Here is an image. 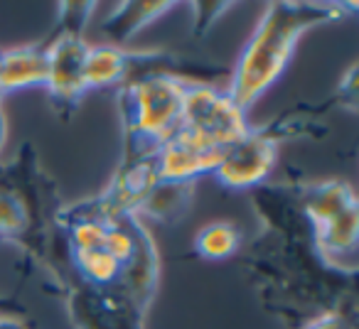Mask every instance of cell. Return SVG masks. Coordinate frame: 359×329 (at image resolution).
<instances>
[{"mask_svg":"<svg viewBox=\"0 0 359 329\" xmlns=\"http://www.w3.org/2000/svg\"><path fill=\"white\" fill-rule=\"evenodd\" d=\"M300 329H354V322L344 312H339V309H327V312L305 322Z\"/></svg>","mask_w":359,"mask_h":329,"instance_id":"e0dca14e","label":"cell"},{"mask_svg":"<svg viewBox=\"0 0 359 329\" xmlns=\"http://www.w3.org/2000/svg\"><path fill=\"white\" fill-rule=\"evenodd\" d=\"M241 248V229L231 221H215L195 236V253L205 260H226Z\"/></svg>","mask_w":359,"mask_h":329,"instance_id":"5bb4252c","label":"cell"},{"mask_svg":"<svg viewBox=\"0 0 359 329\" xmlns=\"http://www.w3.org/2000/svg\"><path fill=\"white\" fill-rule=\"evenodd\" d=\"M0 329H27V324L22 317H18V312L6 307V302H0Z\"/></svg>","mask_w":359,"mask_h":329,"instance_id":"d6986e66","label":"cell"},{"mask_svg":"<svg viewBox=\"0 0 359 329\" xmlns=\"http://www.w3.org/2000/svg\"><path fill=\"white\" fill-rule=\"evenodd\" d=\"M32 216L35 209L30 206V200H25L6 180H0V239L25 241L32 229Z\"/></svg>","mask_w":359,"mask_h":329,"instance_id":"4fadbf2b","label":"cell"},{"mask_svg":"<svg viewBox=\"0 0 359 329\" xmlns=\"http://www.w3.org/2000/svg\"><path fill=\"white\" fill-rule=\"evenodd\" d=\"M298 200L315 255L334 273L352 275L359 241V204L352 185L344 180L310 182Z\"/></svg>","mask_w":359,"mask_h":329,"instance_id":"7a4b0ae2","label":"cell"},{"mask_svg":"<svg viewBox=\"0 0 359 329\" xmlns=\"http://www.w3.org/2000/svg\"><path fill=\"white\" fill-rule=\"evenodd\" d=\"M42 47L47 55L45 89L57 113L67 118L86 94L84 62L89 45L84 42V37H55Z\"/></svg>","mask_w":359,"mask_h":329,"instance_id":"52a82bcc","label":"cell"},{"mask_svg":"<svg viewBox=\"0 0 359 329\" xmlns=\"http://www.w3.org/2000/svg\"><path fill=\"white\" fill-rule=\"evenodd\" d=\"M285 130L280 120L264 128H249L241 138L219 150L212 177L226 190H254L264 185L278 162V148Z\"/></svg>","mask_w":359,"mask_h":329,"instance_id":"277c9868","label":"cell"},{"mask_svg":"<svg viewBox=\"0 0 359 329\" xmlns=\"http://www.w3.org/2000/svg\"><path fill=\"white\" fill-rule=\"evenodd\" d=\"M217 160H219V150L210 148L180 128L153 155L158 180L182 182V185H195L197 177L212 175Z\"/></svg>","mask_w":359,"mask_h":329,"instance_id":"ba28073f","label":"cell"},{"mask_svg":"<svg viewBox=\"0 0 359 329\" xmlns=\"http://www.w3.org/2000/svg\"><path fill=\"white\" fill-rule=\"evenodd\" d=\"M357 13L349 3H269L246 40L229 81V99L241 111H249L288 69L300 37L323 22L342 20Z\"/></svg>","mask_w":359,"mask_h":329,"instance_id":"6da1fadb","label":"cell"},{"mask_svg":"<svg viewBox=\"0 0 359 329\" xmlns=\"http://www.w3.org/2000/svg\"><path fill=\"white\" fill-rule=\"evenodd\" d=\"M190 8L197 13V18H195V35H205L207 27L215 25L217 15H222V13H224L226 8H231V6H200V3H195V6H190Z\"/></svg>","mask_w":359,"mask_h":329,"instance_id":"ac0fdd59","label":"cell"},{"mask_svg":"<svg viewBox=\"0 0 359 329\" xmlns=\"http://www.w3.org/2000/svg\"><path fill=\"white\" fill-rule=\"evenodd\" d=\"M69 255H72V265H74L76 273L84 280V285H89V288L96 290L114 288L118 283L121 273H123V265L106 248L79 251V253H69Z\"/></svg>","mask_w":359,"mask_h":329,"instance_id":"9a60e30c","label":"cell"},{"mask_svg":"<svg viewBox=\"0 0 359 329\" xmlns=\"http://www.w3.org/2000/svg\"><path fill=\"white\" fill-rule=\"evenodd\" d=\"M45 79L47 55L42 45H27L0 52V99L22 89L45 86Z\"/></svg>","mask_w":359,"mask_h":329,"instance_id":"9c48e42d","label":"cell"},{"mask_svg":"<svg viewBox=\"0 0 359 329\" xmlns=\"http://www.w3.org/2000/svg\"><path fill=\"white\" fill-rule=\"evenodd\" d=\"M192 197V185H182V182H163L158 180L148 197L143 200L138 209V219L150 216L158 221H172L185 214L187 204Z\"/></svg>","mask_w":359,"mask_h":329,"instance_id":"7c38bea8","label":"cell"},{"mask_svg":"<svg viewBox=\"0 0 359 329\" xmlns=\"http://www.w3.org/2000/svg\"><path fill=\"white\" fill-rule=\"evenodd\" d=\"M185 86L175 76H148L121 89L123 162L153 158L155 150L177 133Z\"/></svg>","mask_w":359,"mask_h":329,"instance_id":"3957f363","label":"cell"},{"mask_svg":"<svg viewBox=\"0 0 359 329\" xmlns=\"http://www.w3.org/2000/svg\"><path fill=\"white\" fill-rule=\"evenodd\" d=\"M246 111H241L226 91L210 84H187L180 113V130L190 133L210 148H226L249 130Z\"/></svg>","mask_w":359,"mask_h":329,"instance_id":"5b68a950","label":"cell"},{"mask_svg":"<svg viewBox=\"0 0 359 329\" xmlns=\"http://www.w3.org/2000/svg\"><path fill=\"white\" fill-rule=\"evenodd\" d=\"M67 309L76 329H143L145 319L143 309L118 288H69Z\"/></svg>","mask_w":359,"mask_h":329,"instance_id":"8992f818","label":"cell"},{"mask_svg":"<svg viewBox=\"0 0 359 329\" xmlns=\"http://www.w3.org/2000/svg\"><path fill=\"white\" fill-rule=\"evenodd\" d=\"M126 81V50L114 45H89L84 62V84L91 89L123 86Z\"/></svg>","mask_w":359,"mask_h":329,"instance_id":"8fae6325","label":"cell"},{"mask_svg":"<svg viewBox=\"0 0 359 329\" xmlns=\"http://www.w3.org/2000/svg\"><path fill=\"white\" fill-rule=\"evenodd\" d=\"M94 10V3H62L57 8V25L50 40H55V37H81V30L86 27V20Z\"/></svg>","mask_w":359,"mask_h":329,"instance_id":"2e32d148","label":"cell"},{"mask_svg":"<svg viewBox=\"0 0 359 329\" xmlns=\"http://www.w3.org/2000/svg\"><path fill=\"white\" fill-rule=\"evenodd\" d=\"M172 3H121L111 10L106 22L101 25V32L114 42V47L128 42L138 35L143 27L163 18L168 10H172Z\"/></svg>","mask_w":359,"mask_h":329,"instance_id":"30bf717a","label":"cell"}]
</instances>
